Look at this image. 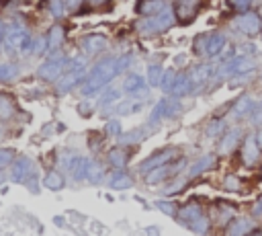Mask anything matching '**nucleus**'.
Listing matches in <instances>:
<instances>
[{"label": "nucleus", "instance_id": "1", "mask_svg": "<svg viewBox=\"0 0 262 236\" xmlns=\"http://www.w3.org/2000/svg\"><path fill=\"white\" fill-rule=\"evenodd\" d=\"M119 60L117 58H107V60H102L101 64H97L92 68V72H90V78H88V82H86L82 86V94H94V93H99L104 84H107L109 80H113L117 74H119Z\"/></svg>", "mask_w": 262, "mask_h": 236}, {"label": "nucleus", "instance_id": "2", "mask_svg": "<svg viewBox=\"0 0 262 236\" xmlns=\"http://www.w3.org/2000/svg\"><path fill=\"white\" fill-rule=\"evenodd\" d=\"M174 23V15L168 6H164L160 13L152 15L150 19H146L142 25H139V31L146 33V35H154V33H162L170 27V25Z\"/></svg>", "mask_w": 262, "mask_h": 236}, {"label": "nucleus", "instance_id": "3", "mask_svg": "<svg viewBox=\"0 0 262 236\" xmlns=\"http://www.w3.org/2000/svg\"><path fill=\"white\" fill-rule=\"evenodd\" d=\"M64 66H66V58H54L39 68V76L45 78V80H58L64 74Z\"/></svg>", "mask_w": 262, "mask_h": 236}, {"label": "nucleus", "instance_id": "4", "mask_svg": "<svg viewBox=\"0 0 262 236\" xmlns=\"http://www.w3.org/2000/svg\"><path fill=\"white\" fill-rule=\"evenodd\" d=\"M235 25H238V29L244 31L246 35H254L262 29V21L256 13H244L240 15L238 19H235Z\"/></svg>", "mask_w": 262, "mask_h": 236}, {"label": "nucleus", "instance_id": "5", "mask_svg": "<svg viewBox=\"0 0 262 236\" xmlns=\"http://www.w3.org/2000/svg\"><path fill=\"white\" fill-rule=\"evenodd\" d=\"M82 76H84V68L82 66H72V72L59 76V80H58L59 93H68L74 84H78V82L82 80Z\"/></svg>", "mask_w": 262, "mask_h": 236}, {"label": "nucleus", "instance_id": "6", "mask_svg": "<svg viewBox=\"0 0 262 236\" xmlns=\"http://www.w3.org/2000/svg\"><path fill=\"white\" fill-rule=\"evenodd\" d=\"M33 171V164L27 156H21V158H16L15 164H13V171H11V179L16 181V183H23L27 181V177L31 174Z\"/></svg>", "mask_w": 262, "mask_h": 236}, {"label": "nucleus", "instance_id": "7", "mask_svg": "<svg viewBox=\"0 0 262 236\" xmlns=\"http://www.w3.org/2000/svg\"><path fill=\"white\" fill-rule=\"evenodd\" d=\"M25 37H27V31H25L21 25H13V27L8 29L6 35H4V46H6V49L13 51V49H16V47H21L23 41H25Z\"/></svg>", "mask_w": 262, "mask_h": 236}, {"label": "nucleus", "instance_id": "8", "mask_svg": "<svg viewBox=\"0 0 262 236\" xmlns=\"http://www.w3.org/2000/svg\"><path fill=\"white\" fill-rule=\"evenodd\" d=\"M242 160H244V164H248V167H252V164L258 160V142L252 136H248L242 144Z\"/></svg>", "mask_w": 262, "mask_h": 236}, {"label": "nucleus", "instance_id": "9", "mask_svg": "<svg viewBox=\"0 0 262 236\" xmlns=\"http://www.w3.org/2000/svg\"><path fill=\"white\" fill-rule=\"evenodd\" d=\"M104 46H107V37L104 35H86V37L82 39V47L86 54H99V51L104 49Z\"/></svg>", "mask_w": 262, "mask_h": 236}, {"label": "nucleus", "instance_id": "10", "mask_svg": "<svg viewBox=\"0 0 262 236\" xmlns=\"http://www.w3.org/2000/svg\"><path fill=\"white\" fill-rule=\"evenodd\" d=\"M172 154H174L172 150H164V152H158V154H154L152 158L144 160L142 164H139V169H142V171H146V173H150L152 169H156V167H162L164 162H168L170 158H174Z\"/></svg>", "mask_w": 262, "mask_h": 236}, {"label": "nucleus", "instance_id": "11", "mask_svg": "<svg viewBox=\"0 0 262 236\" xmlns=\"http://www.w3.org/2000/svg\"><path fill=\"white\" fill-rule=\"evenodd\" d=\"M193 91V80L189 76H182V74H176V80L170 86V94L172 97H182V94H189Z\"/></svg>", "mask_w": 262, "mask_h": 236}, {"label": "nucleus", "instance_id": "12", "mask_svg": "<svg viewBox=\"0 0 262 236\" xmlns=\"http://www.w3.org/2000/svg\"><path fill=\"white\" fill-rule=\"evenodd\" d=\"M86 164H88V160L80 158V156H74V158L68 162V169H70V173H72V177L76 181L86 179Z\"/></svg>", "mask_w": 262, "mask_h": 236}, {"label": "nucleus", "instance_id": "13", "mask_svg": "<svg viewBox=\"0 0 262 236\" xmlns=\"http://www.w3.org/2000/svg\"><path fill=\"white\" fill-rule=\"evenodd\" d=\"M123 89L131 94H137V93H142L146 94V86H144V78L139 76V74H129L125 78V82H123Z\"/></svg>", "mask_w": 262, "mask_h": 236}, {"label": "nucleus", "instance_id": "14", "mask_svg": "<svg viewBox=\"0 0 262 236\" xmlns=\"http://www.w3.org/2000/svg\"><path fill=\"white\" fill-rule=\"evenodd\" d=\"M223 47H225V37L221 33H213L207 37V54L209 56H217Z\"/></svg>", "mask_w": 262, "mask_h": 236}, {"label": "nucleus", "instance_id": "15", "mask_svg": "<svg viewBox=\"0 0 262 236\" xmlns=\"http://www.w3.org/2000/svg\"><path fill=\"white\" fill-rule=\"evenodd\" d=\"M215 164V156H211V154H207V156H203V158H199L193 167H190V177H197V174H201V173H205V171H209Z\"/></svg>", "mask_w": 262, "mask_h": 236}, {"label": "nucleus", "instance_id": "16", "mask_svg": "<svg viewBox=\"0 0 262 236\" xmlns=\"http://www.w3.org/2000/svg\"><path fill=\"white\" fill-rule=\"evenodd\" d=\"M228 70H233V72H238V74H248L250 70H254V62H250L248 58H235L228 66Z\"/></svg>", "mask_w": 262, "mask_h": 236}, {"label": "nucleus", "instance_id": "17", "mask_svg": "<svg viewBox=\"0 0 262 236\" xmlns=\"http://www.w3.org/2000/svg\"><path fill=\"white\" fill-rule=\"evenodd\" d=\"M238 136H240V132L238 129H232V132L225 136L223 140H221V144H219V150H221V154H230L235 146H238Z\"/></svg>", "mask_w": 262, "mask_h": 236}, {"label": "nucleus", "instance_id": "18", "mask_svg": "<svg viewBox=\"0 0 262 236\" xmlns=\"http://www.w3.org/2000/svg\"><path fill=\"white\" fill-rule=\"evenodd\" d=\"M199 216H203V209H201V205H197V204L185 205V207L180 209V218H182V220H187L189 224L193 222V220H197Z\"/></svg>", "mask_w": 262, "mask_h": 236}, {"label": "nucleus", "instance_id": "19", "mask_svg": "<svg viewBox=\"0 0 262 236\" xmlns=\"http://www.w3.org/2000/svg\"><path fill=\"white\" fill-rule=\"evenodd\" d=\"M170 174V169L168 167H156V169H152L150 173H147V177H146V181L150 183V185H154V183H160L162 179H166Z\"/></svg>", "mask_w": 262, "mask_h": 236}, {"label": "nucleus", "instance_id": "20", "mask_svg": "<svg viewBox=\"0 0 262 236\" xmlns=\"http://www.w3.org/2000/svg\"><path fill=\"white\" fill-rule=\"evenodd\" d=\"M162 80H164V70L158 64H152L150 68H147V82H150L152 86H160Z\"/></svg>", "mask_w": 262, "mask_h": 236}, {"label": "nucleus", "instance_id": "21", "mask_svg": "<svg viewBox=\"0 0 262 236\" xmlns=\"http://www.w3.org/2000/svg\"><path fill=\"white\" fill-rule=\"evenodd\" d=\"M254 109V103H252V99L250 97H242L238 103H235V107H233V115L235 117H242V115H246L248 111H252Z\"/></svg>", "mask_w": 262, "mask_h": 236}, {"label": "nucleus", "instance_id": "22", "mask_svg": "<svg viewBox=\"0 0 262 236\" xmlns=\"http://www.w3.org/2000/svg\"><path fill=\"white\" fill-rule=\"evenodd\" d=\"M43 185H45L47 189H51V191H58V189L64 187V179H62V174L59 173H47V177L43 179Z\"/></svg>", "mask_w": 262, "mask_h": 236}, {"label": "nucleus", "instance_id": "23", "mask_svg": "<svg viewBox=\"0 0 262 236\" xmlns=\"http://www.w3.org/2000/svg\"><path fill=\"white\" fill-rule=\"evenodd\" d=\"M86 179L90 183H101L102 179V169L94 160H88V164H86Z\"/></svg>", "mask_w": 262, "mask_h": 236}, {"label": "nucleus", "instance_id": "24", "mask_svg": "<svg viewBox=\"0 0 262 236\" xmlns=\"http://www.w3.org/2000/svg\"><path fill=\"white\" fill-rule=\"evenodd\" d=\"M164 103V117H172V115H178L182 105L176 99H162Z\"/></svg>", "mask_w": 262, "mask_h": 236}, {"label": "nucleus", "instance_id": "25", "mask_svg": "<svg viewBox=\"0 0 262 236\" xmlns=\"http://www.w3.org/2000/svg\"><path fill=\"white\" fill-rule=\"evenodd\" d=\"M109 162L113 164V167H117V169H123L125 167V162H127V154L123 150H111L109 152Z\"/></svg>", "mask_w": 262, "mask_h": 236}, {"label": "nucleus", "instance_id": "26", "mask_svg": "<svg viewBox=\"0 0 262 236\" xmlns=\"http://www.w3.org/2000/svg\"><path fill=\"white\" fill-rule=\"evenodd\" d=\"M19 74V66L16 64H0V80H13Z\"/></svg>", "mask_w": 262, "mask_h": 236}, {"label": "nucleus", "instance_id": "27", "mask_svg": "<svg viewBox=\"0 0 262 236\" xmlns=\"http://www.w3.org/2000/svg\"><path fill=\"white\" fill-rule=\"evenodd\" d=\"M15 115V105L8 97H0V119H8Z\"/></svg>", "mask_w": 262, "mask_h": 236}, {"label": "nucleus", "instance_id": "28", "mask_svg": "<svg viewBox=\"0 0 262 236\" xmlns=\"http://www.w3.org/2000/svg\"><path fill=\"white\" fill-rule=\"evenodd\" d=\"M62 39H64V31H62V27H54L49 31V37H47V46H49V49H56L59 43H62Z\"/></svg>", "mask_w": 262, "mask_h": 236}, {"label": "nucleus", "instance_id": "29", "mask_svg": "<svg viewBox=\"0 0 262 236\" xmlns=\"http://www.w3.org/2000/svg\"><path fill=\"white\" fill-rule=\"evenodd\" d=\"M250 228H252V222L246 220V218H242V220H235L232 224L230 234H246V232H250Z\"/></svg>", "mask_w": 262, "mask_h": 236}, {"label": "nucleus", "instance_id": "30", "mask_svg": "<svg viewBox=\"0 0 262 236\" xmlns=\"http://www.w3.org/2000/svg\"><path fill=\"white\" fill-rule=\"evenodd\" d=\"M131 185H133V181H131V177H127V174H123V173H119L117 177L111 181L113 189H129Z\"/></svg>", "mask_w": 262, "mask_h": 236}, {"label": "nucleus", "instance_id": "31", "mask_svg": "<svg viewBox=\"0 0 262 236\" xmlns=\"http://www.w3.org/2000/svg\"><path fill=\"white\" fill-rule=\"evenodd\" d=\"M162 8H164V4H162V2H144L139 11L146 13V15H156V13H160Z\"/></svg>", "mask_w": 262, "mask_h": 236}, {"label": "nucleus", "instance_id": "32", "mask_svg": "<svg viewBox=\"0 0 262 236\" xmlns=\"http://www.w3.org/2000/svg\"><path fill=\"white\" fill-rule=\"evenodd\" d=\"M156 207H158L160 212H164L166 216H176V214H178L176 205L170 204V202H158V204H156Z\"/></svg>", "mask_w": 262, "mask_h": 236}, {"label": "nucleus", "instance_id": "33", "mask_svg": "<svg viewBox=\"0 0 262 236\" xmlns=\"http://www.w3.org/2000/svg\"><path fill=\"white\" fill-rule=\"evenodd\" d=\"M190 228L197 230V232H207V230H209V224H207V220H205L203 216H199L197 220L190 222Z\"/></svg>", "mask_w": 262, "mask_h": 236}, {"label": "nucleus", "instance_id": "34", "mask_svg": "<svg viewBox=\"0 0 262 236\" xmlns=\"http://www.w3.org/2000/svg\"><path fill=\"white\" fill-rule=\"evenodd\" d=\"M223 189H225V191H238V189H240V181H238V177L230 174V177L223 181Z\"/></svg>", "mask_w": 262, "mask_h": 236}, {"label": "nucleus", "instance_id": "35", "mask_svg": "<svg viewBox=\"0 0 262 236\" xmlns=\"http://www.w3.org/2000/svg\"><path fill=\"white\" fill-rule=\"evenodd\" d=\"M223 121H211V126L207 127V136H217V134H221L223 132Z\"/></svg>", "mask_w": 262, "mask_h": 236}, {"label": "nucleus", "instance_id": "36", "mask_svg": "<svg viewBox=\"0 0 262 236\" xmlns=\"http://www.w3.org/2000/svg\"><path fill=\"white\" fill-rule=\"evenodd\" d=\"M209 72H211V68H209V66H199V68L195 70L193 80H205V78L209 76Z\"/></svg>", "mask_w": 262, "mask_h": 236}, {"label": "nucleus", "instance_id": "37", "mask_svg": "<svg viewBox=\"0 0 262 236\" xmlns=\"http://www.w3.org/2000/svg\"><path fill=\"white\" fill-rule=\"evenodd\" d=\"M49 6H51V15H54V16H62V15H64V4H62V0H51Z\"/></svg>", "mask_w": 262, "mask_h": 236}, {"label": "nucleus", "instance_id": "38", "mask_svg": "<svg viewBox=\"0 0 262 236\" xmlns=\"http://www.w3.org/2000/svg\"><path fill=\"white\" fill-rule=\"evenodd\" d=\"M139 138H142V134L135 129V132H129V134H121V142H123V144H131V142H137Z\"/></svg>", "mask_w": 262, "mask_h": 236}, {"label": "nucleus", "instance_id": "39", "mask_svg": "<svg viewBox=\"0 0 262 236\" xmlns=\"http://www.w3.org/2000/svg\"><path fill=\"white\" fill-rule=\"evenodd\" d=\"M13 162V152L11 150H0V169L8 167Z\"/></svg>", "mask_w": 262, "mask_h": 236}, {"label": "nucleus", "instance_id": "40", "mask_svg": "<svg viewBox=\"0 0 262 236\" xmlns=\"http://www.w3.org/2000/svg\"><path fill=\"white\" fill-rule=\"evenodd\" d=\"M107 134H111V136H119L121 134V124L119 121H109L107 124Z\"/></svg>", "mask_w": 262, "mask_h": 236}, {"label": "nucleus", "instance_id": "41", "mask_svg": "<svg viewBox=\"0 0 262 236\" xmlns=\"http://www.w3.org/2000/svg\"><path fill=\"white\" fill-rule=\"evenodd\" d=\"M174 80H176V74H172V72H166V74H164V80H162L164 89H166V91H170V86L174 84Z\"/></svg>", "mask_w": 262, "mask_h": 236}, {"label": "nucleus", "instance_id": "42", "mask_svg": "<svg viewBox=\"0 0 262 236\" xmlns=\"http://www.w3.org/2000/svg\"><path fill=\"white\" fill-rule=\"evenodd\" d=\"M35 49H37L39 54H41V51H45V49H49V46H47V37H41V39L35 41Z\"/></svg>", "mask_w": 262, "mask_h": 236}, {"label": "nucleus", "instance_id": "43", "mask_svg": "<svg viewBox=\"0 0 262 236\" xmlns=\"http://www.w3.org/2000/svg\"><path fill=\"white\" fill-rule=\"evenodd\" d=\"M117 97H119V93L111 89V91H109V93H107V94H104V97H102V105H104V103H107V105H109L111 101H115Z\"/></svg>", "mask_w": 262, "mask_h": 236}, {"label": "nucleus", "instance_id": "44", "mask_svg": "<svg viewBox=\"0 0 262 236\" xmlns=\"http://www.w3.org/2000/svg\"><path fill=\"white\" fill-rule=\"evenodd\" d=\"M252 0H233V6L238 8V11H244V8H248L250 6Z\"/></svg>", "mask_w": 262, "mask_h": 236}, {"label": "nucleus", "instance_id": "45", "mask_svg": "<svg viewBox=\"0 0 262 236\" xmlns=\"http://www.w3.org/2000/svg\"><path fill=\"white\" fill-rule=\"evenodd\" d=\"M33 43H35V41H31V37L27 35V37H25V41H23V46H21V49H23V51H29V49L33 47Z\"/></svg>", "mask_w": 262, "mask_h": 236}, {"label": "nucleus", "instance_id": "46", "mask_svg": "<svg viewBox=\"0 0 262 236\" xmlns=\"http://www.w3.org/2000/svg\"><path fill=\"white\" fill-rule=\"evenodd\" d=\"M252 214H254L256 218H258V216H262V199H258V202H256L254 209H252Z\"/></svg>", "mask_w": 262, "mask_h": 236}, {"label": "nucleus", "instance_id": "47", "mask_svg": "<svg viewBox=\"0 0 262 236\" xmlns=\"http://www.w3.org/2000/svg\"><path fill=\"white\" fill-rule=\"evenodd\" d=\"M6 35V29H4V23L0 21V43H2V37Z\"/></svg>", "mask_w": 262, "mask_h": 236}, {"label": "nucleus", "instance_id": "48", "mask_svg": "<svg viewBox=\"0 0 262 236\" xmlns=\"http://www.w3.org/2000/svg\"><path fill=\"white\" fill-rule=\"evenodd\" d=\"M102 2H107V0H90V4H94V6H99V4H102Z\"/></svg>", "mask_w": 262, "mask_h": 236}, {"label": "nucleus", "instance_id": "49", "mask_svg": "<svg viewBox=\"0 0 262 236\" xmlns=\"http://www.w3.org/2000/svg\"><path fill=\"white\" fill-rule=\"evenodd\" d=\"M256 140H258V146H262V129L258 132V136H256Z\"/></svg>", "mask_w": 262, "mask_h": 236}, {"label": "nucleus", "instance_id": "50", "mask_svg": "<svg viewBox=\"0 0 262 236\" xmlns=\"http://www.w3.org/2000/svg\"><path fill=\"white\" fill-rule=\"evenodd\" d=\"M78 2H80V0H70V4L72 6H78Z\"/></svg>", "mask_w": 262, "mask_h": 236}, {"label": "nucleus", "instance_id": "51", "mask_svg": "<svg viewBox=\"0 0 262 236\" xmlns=\"http://www.w3.org/2000/svg\"><path fill=\"white\" fill-rule=\"evenodd\" d=\"M2 181H4V174H2V173H0V183H2Z\"/></svg>", "mask_w": 262, "mask_h": 236}, {"label": "nucleus", "instance_id": "52", "mask_svg": "<svg viewBox=\"0 0 262 236\" xmlns=\"http://www.w3.org/2000/svg\"><path fill=\"white\" fill-rule=\"evenodd\" d=\"M0 136H2V132H0Z\"/></svg>", "mask_w": 262, "mask_h": 236}]
</instances>
